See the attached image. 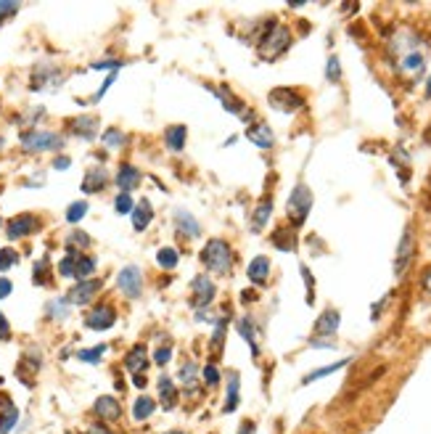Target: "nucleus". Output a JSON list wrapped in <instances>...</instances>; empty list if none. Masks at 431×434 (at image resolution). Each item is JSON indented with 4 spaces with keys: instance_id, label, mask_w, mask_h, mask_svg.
<instances>
[{
    "instance_id": "obj_52",
    "label": "nucleus",
    "mask_w": 431,
    "mask_h": 434,
    "mask_svg": "<svg viewBox=\"0 0 431 434\" xmlns=\"http://www.w3.org/2000/svg\"><path fill=\"white\" fill-rule=\"evenodd\" d=\"M11 339V324H8V318L0 313V342H8Z\"/></svg>"
},
{
    "instance_id": "obj_22",
    "label": "nucleus",
    "mask_w": 431,
    "mask_h": 434,
    "mask_svg": "<svg viewBox=\"0 0 431 434\" xmlns=\"http://www.w3.org/2000/svg\"><path fill=\"white\" fill-rule=\"evenodd\" d=\"M106 183H109V172L103 170V167H91V170L85 172V178H82V191L100 193L106 188Z\"/></svg>"
},
{
    "instance_id": "obj_24",
    "label": "nucleus",
    "mask_w": 431,
    "mask_h": 434,
    "mask_svg": "<svg viewBox=\"0 0 431 434\" xmlns=\"http://www.w3.org/2000/svg\"><path fill=\"white\" fill-rule=\"evenodd\" d=\"M69 130L82 138V141H93L96 132H98V120L96 117H77V120H69Z\"/></svg>"
},
{
    "instance_id": "obj_19",
    "label": "nucleus",
    "mask_w": 431,
    "mask_h": 434,
    "mask_svg": "<svg viewBox=\"0 0 431 434\" xmlns=\"http://www.w3.org/2000/svg\"><path fill=\"white\" fill-rule=\"evenodd\" d=\"M143 181V175L138 167H132V164H120V170H117V188L120 193H130L132 188H138Z\"/></svg>"
},
{
    "instance_id": "obj_18",
    "label": "nucleus",
    "mask_w": 431,
    "mask_h": 434,
    "mask_svg": "<svg viewBox=\"0 0 431 434\" xmlns=\"http://www.w3.org/2000/svg\"><path fill=\"white\" fill-rule=\"evenodd\" d=\"M246 138H249L254 146H260V149H272V146H275V135H272L268 122H254V125H249V127H246Z\"/></svg>"
},
{
    "instance_id": "obj_4",
    "label": "nucleus",
    "mask_w": 431,
    "mask_h": 434,
    "mask_svg": "<svg viewBox=\"0 0 431 434\" xmlns=\"http://www.w3.org/2000/svg\"><path fill=\"white\" fill-rule=\"evenodd\" d=\"M310 210H312L310 188L304 183H297L289 196V202H286V215H289L291 220V228H301L304 220H307V215H310Z\"/></svg>"
},
{
    "instance_id": "obj_54",
    "label": "nucleus",
    "mask_w": 431,
    "mask_h": 434,
    "mask_svg": "<svg viewBox=\"0 0 431 434\" xmlns=\"http://www.w3.org/2000/svg\"><path fill=\"white\" fill-rule=\"evenodd\" d=\"M421 286L431 294V268H426V273L421 275Z\"/></svg>"
},
{
    "instance_id": "obj_46",
    "label": "nucleus",
    "mask_w": 431,
    "mask_h": 434,
    "mask_svg": "<svg viewBox=\"0 0 431 434\" xmlns=\"http://www.w3.org/2000/svg\"><path fill=\"white\" fill-rule=\"evenodd\" d=\"M16 263H19V254L13 252V249H8V246L0 249V270H11Z\"/></svg>"
},
{
    "instance_id": "obj_30",
    "label": "nucleus",
    "mask_w": 431,
    "mask_h": 434,
    "mask_svg": "<svg viewBox=\"0 0 431 434\" xmlns=\"http://www.w3.org/2000/svg\"><path fill=\"white\" fill-rule=\"evenodd\" d=\"M270 215H272V199H270V196H262L260 204L254 207V215H251V225H254V231L260 233L262 228L268 225Z\"/></svg>"
},
{
    "instance_id": "obj_48",
    "label": "nucleus",
    "mask_w": 431,
    "mask_h": 434,
    "mask_svg": "<svg viewBox=\"0 0 431 434\" xmlns=\"http://www.w3.org/2000/svg\"><path fill=\"white\" fill-rule=\"evenodd\" d=\"M170 358H172V344L164 342V347H159V350L154 353V363H156V365H167V363H170Z\"/></svg>"
},
{
    "instance_id": "obj_29",
    "label": "nucleus",
    "mask_w": 431,
    "mask_h": 434,
    "mask_svg": "<svg viewBox=\"0 0 431 434\" xmlns=\"http://www.w3.org/2000/svg\"><path fill=\"white\" fill-rule=\"evenodd\" d=\"M185 138H188L185 125H172V127L164 130V143H167L170 152H183L185 149Z\"/></svg>"
},
{
    "instance_id": "obj_5",
    "label": "nucleus",
    "mask_w": 431,
    "mask_h": 434,
    "mask_svg": "<svg viewBox=\"0 0 431 434\" xmlns=\"http://www.w3.org/2000/svg\"><path fill=\"white\" fill-rule=\"evenodd\" d=\"M64 82V72L53 64V61H40L35 69H32V82L30 88L38 93H53L61 88Z\"/></svg>"
},
{
    "instance_id": "obj_11",
    "label": "nucleus",
    "mask_w": 431,
    "mask_h": 434,
    "mask_svg": "<svg viewBox=\"0 0 431 434\" xmlns=\"http://www.w3.org/2000/svg\"><path fill=\"white\" fill-rule=\"evenodd\" d=\"M100 278H88V281H77L74 286H71L69 292H67V302L69 304H88L96 299V294L100 292Z\"/></svg>"
},
{
    "instance_id": "obj_7",
    "label": "nucleus",
    "mask_w": 431,
    "mask_h": 434,
    "mask_svg": "<svg viewBox=\"0 0 431 434\" xmlns=\"http://www.w3.org/2000/svg\"><path fill=\"white\" fill-rule=\"evenodd\" d=\"M268 101H270L272 109L283 111V114H294V111L304 109V96L294 88H275V91H270Z\"/></svg>"
},
{
    "instance_id": "obj_9",
    "label": "nucleus",
    "mask_w": 431,
    "mask_h": 434,
    "mask_svg": "<svg viewBox=\"0 0 431 434\" xmlns=\"http://www.w3.org/2000/svg\"><path fill=\"white\" fill-rule=\"evenodd\" d=\"M117 286H120V292L127 297V299H138L143 292V273L141 268H135V265H127V268H122L120 275H117Z\"/></svg>"
},
{
    "instance_id": "obj_37",
    "label": "nucleus",
    "mask_w": 431,
    "mask_h": 434,
    "mask_svg": "<svg viewBox=\"0 0 431 434\" xmlns=\"http://www.w3.org/2000/svg\"><path fill=\"white\" fill-rule=\"evenodd\" d=\"M180 382L183 387H188V389H196V382H199V365L193 363V360H185L180 365Z\"/></svg>"
},
{
    "instance_id": "obj_23",
    "label": "nucleus",
    "mask_w": 431,
    "mask_h": 434,
    "mask_svg": "<svg viewBox=\"0 0 431 434\" xmlns=\"http://www.w3.org/2000/svg\"><path fill=\"white\" fill-rule=\"evenodd\" d=\"M270 241H272V246L281 249V252H294V249H297V228H289V225L275 228L270 236Z\"/></svg>"
},
{
    "instance_id": "obj_28",
    "label": "nucleus",
    "mask_w": 431,
    "mask_h": 434,
    "mask_svg": "<svg viewBox=\"0 0 431 434\" xmlns=\"http://www.w3.org/2000/svg\"><path fill=\"white\" fill-rule=\"evenodd\" d=\"M225 331H228V313L220 315V321L214 324V333H212L209 339V355L217 360L222 353V347H225Z\"/></svg>"
},
{
    "instance_id": "obj_62",
    "label": "nucleus",
    "mask_w": 431,
    "mask_h": 434,
    "mask_svg": "<svg viewBox=\"0 0 431 434\" xmlns=\"http://www.w3.org/2000/svg\"><path fill=\"white\" fill-rule=\"evenodd\" d=\"M164 434H180V432H164Z\"/></svg>"
},
{
    "instance_id": "obj_44",
    "label": "nucleus",
    "mask_w": 431,
    "mask_h": 434,
    "mask_svg": "<svg viewBox=\"0 0 431 434\" xmlns=\"http://www.w3.org/2000/svg\"><path fill=\"white\" fill-rule=\"evenodd\" d=\"M326 77H328V82H339L341 80L339 56H328V64H326Z\"/></svg>"
},
{
    "instance_id": "obj_36",
    "label": "nucleus",
    "mask_w": 431,
    "mask_h": 434,
    "mask_svg": "<svg viewBox=\"0 0 431 434\" xmlns=\"http://www.w3.org/2000/svg\"><path fill=\"white\" fill-rule=\"evenodd\" d=\"M93 273H96V257H91V254H80V257H77L74 278H77V281H88V278H93Z\"/></svg>"
},
{
    "instance_id": "obj_60",
    "label": "nucleus",
    "mask_w": 431,
    "mask_h": 434,
    "mask_svg": "<svg viewBox=\"0 0 431 434\" xmlns=\"http://www.w3.org/2000/svg\"><path fill=\"white\" fill-rule=\"evenodd\" d=\"M426 96H431V77H429V82H426Z\"/></svg>"
},
{
    "instance_id": "obj_39",
    "label": "nucleus",
    "mask_w": 431,
    "mask_h": 434,
    "mask_svg": "<svg viewBox=\"0 0 431 434\" xmlns=\"http://www.w3.org/2000/svg\"><path fill=\"white\" fill-rule=\"evenodd\" d=\"M100 143H103L106 149H122V146L127 143V135H125V132H122L120 127H109V130L103 132Z\"/></svg>"
},
{
    "instance_id": "obj_43",
    "label": "nucleus",
    "mask_w": 431,
    "mask_h": 434,
    "mask_svg": "<svg viewBox=\"0 0 431 434\" xmlns=\"http://www.w3.org/2000/svg\"><path fill=\"white\" fill-rule=\"evenodd\" d=\"M88 215V204L85 202H74V204H69V210H67V222H80L82 217Z\"/></svg>"
},
{
    "instance_id": "obj_14",
    "label": "nucleus",
    "mask_w": 431,
    "mask_h": 434,
    "mask_svg": "<svg viewBox=\"0 0 431 434\" xmlns=\"http://www.w3.org/2000/svg\"><path fill=\"white\" fill-rule=\"evenodd\" d=\"M114 324H117V310L111 304H98V307H93L91 313L85 315V326L93 329V331H106Z\"/></svg>"
},
{
    "instance_id": "obj_55",
    "label": "nucleus",
    "mask_w": 431,
    "mask_h": 434,
    "mask_svg": "<svg viewBox=\"0 0 431 434\" xmlns=\"http://www.w3.org/2000/svg\"><path fill=\"white\" fill-rule=\"evenodd\" d=\"M85 434H111V432L103 424H93V426H88V432Z\"/></svg>"
},
{
    "instance_id": "obj_41",
    "label": "nucleus",
    "mask_w": 431,
    "mask_h": 434,
    "mask_svg": "<svg viewBox=\"0 0 431 434\" xmlns=\"http://www.w3.org/2000/svg\"><path fill=\"white\" fill-rule=\"evenodd\" d=\"M106 350H109L106 344H96L91 350H80V353H77V360H82V363H100V358H103Z\"/></svg>"
},
{
    "instance_id": "obj_25",
    "label": "nucleus",
    "mask_w": 431,
    "mask_h": 434,
    "mask_svg": "<svg viewBox=\"0 0 431 434\" xmlns=\"http://www.w3.org/2000/svg\"><path fill=\"white\" fill-rule=\"evenodd\" d=\"M0 434H11L13 432V426L19 421V408L11 403L8 397H0Z\"/></svg>"
},
{
    "instance_id": "obj_38",
    "label": "nucleus",
    "mask_w": 431,
    "mask_h": 434,
    "mask_svg": "<svg viewBox=\"0 0 431 434\" xmlns=\"http://www.w3.org/2000/svg\"><path fill=\"white\" fill-rule=\"evenodd\" d=\"M69 249V254L64 257L59 263V275H64V278H74V270H77V257H80V252L74 249V246H67Z\"/></svg>"
},
{
    "instance_id": "obj_57",
    "label": "nucleus",
    "mask_w": 431,
    "mask_h": 434,
    "mask_svg": "<svg viewBox=\"0 0 431 434\" xmlns=\"http://www.w3.org/2000/svg\"><path fill=\"white\" fill-rule=\"evenodd\" d=\"M241 299H243V302H254V299H257V294H254V289H243Z\"/></svg>"
},
{
    "instance_id": "obj_42",
    "label": "nucleus",
    "mask_w": 431,
    "mask_h": 434,
    "mask_svg": "<svg viewBox=\"0 0 431 434\" xmlns=\"http://www.w3.org/2000/svg\"><path fill=\"white\" fill-rule=\"evenodd\" d=\"M48 257H42L40 263L35 265V270H32V281L38 283V286H48L50 283V273H48Z\"/></svg>"
},
{
    "instance_id": "obj_58",
    "label": "nucleus",
    "mask_w": 431,
    "mask_h": 434,
    "mask_svg": "<svg viewBox=\"0 0 431 434\" xmlns=\"http://www.w3.org/2000/svg\"><path fill=\"white\" fill-rule=\"evenodd\" d=\"M132 384L143 389V387H146V374H135V376H132Z\"/></svg>"
},
{
    "instance_id": "obj_1",
    "label": "nucleus",
    "mask_w": 431,
    "mask_h": 434,
    "mask_svg": "<svg viewBox=\"0 0 431 434\" xmlns=\"http://www.w3.org/2000/svg\"><path fill=\"white\" fill-rule=\"evenodd\" d=\"M386 40H389V59L397 74L410 82L421 80L423 69H426V48H429L426 38H421L410 27H400Z\"/></svg>"
},
{
    "instance_id": "obj_50",
    "label": "nucleus",
    "mask_w": 431,
    "mask_h": 434,
    "mask_svg": "<svg viewBox=\"0 0 431 434\" xmlns=\"http://www.w3.org/2000/svg\"><path fill=\"white\" fill-rule=\"evenodd\" d=\"M74 244H80V246H91V236L82 233V231H71L69 244H67V246H74Z\"/></svg>"
},
{
    "instance_id": "obj_63",
    "label": "nucleus",
    "mask_w": 431,
    "mask_h": 434,
    "mask_svg": "<svg viewBox=\"0 0 431 434\" xmlns=\"http://www.w3.org/2000/svg\"><path fill=\"white\" fill-rule=\"evenodd\" d=\"M0 149H3V141H0Z\"/></svg>"
},
{
    "instance_id": "obj_32",
    "label": "nucleus",
    "mask_w": 431,
    "mask_h": 434,
    "mask_svg": "<svg viewBox=\"0 0 431 434\" xmlns=\"http://www.w3.org/2000/svg\"><path fill=\"white\" fill-rule=\"evenodd\" d=\"M239 387H241L239 374L231 371V374H228V397H225V405H222L225 413H233V411L239 408Z\"/></svg>"
},
{
    "instance_id": "obj_3",
    "label": "nucleus",
    "mask_w": 431,
    "mask_h": 434,
    "mask_svg": "<svg viewBox=\"0 0 431 434\" xmlns=\"http://www.w3.org/2000/svg\"><path fill=\"white\" fill-rule=\"evenodd\" d=\"M233 249L231 244L225 241V239H209V241L204 244V252H201V263L204 268L212 273H217V275H228L233 270Z\"/></svg>"
},
{
    "instance_id": "obj_56",
    "label": "nucleus",
    "mask_w": 431,
    "mask_h": 434,
    "mask_svg": "<svg viewBox=\"0 0 431 434\" xmlns=\"http://www.w3.org/2000/svg\"><path fill=\"white\" fill-rule=\"evenodd\" d=\"M69 159H67V156H59V159H56V162H53V167H56V170H67V167H69Z\"/></svg>"
},
{
    "instance_id": "obj_34",
    "label": "nucleus",
    "mask_w": 431,
    "mask_h": 434,
    "mask_svg": "<svg viewBox=\"0 0 431 434\" xmlns=\"http://www.w3.org/2000/svg\"><path fill=\"white\" fill-rule=\"evenodd\" d=\"M154 411H156V403L151 400L149 394H141V397L135 400V405H132V418H135V421H146V418H151Z\"/></svg>"
},
{
    "instance_id": "obj_2",
    "label": "nucleus",
    "mask_w": 431,
    "mask_h": 434,
    "mask_svg": "<svg viewBox=\"0 0 431 434\" xmlns=\"http://www.w3.org/2000/svg\"><path fill=\"white\" fill-rule=\"evenodd\" d=\"M257 38H260V40H257V51H260V56L265 61H275L278 56H283V53L291 48V30L289 27H283V24H278L275 19L265 21V24H262V32Z\"/></svg>"
},
{
    "instance_id": "obj_10",
    "label": "nucleus",
    "mask_w": 431,
    "mask_h": 434,
    "mask_svg": "<svg viewBox=\"0 0 431 434\" xmlns=\"http://www.w3.org/2000/svg\"><path fill=\"white\" fill-rule=\"evenodd\" d=\"M40 228V220L35 217V215H16V217H11L6 222V236H8L11 241H19V239H27L32 233Z\"/></svg>"
},
{
    "instance_id": "obj_31",
    "label": "nucleus",
    "mask_w": 431,
    "mask_h": 434,
    "mask_svg": "<svg viewBox=\"0 0 431 434\" xmlns=\"http://www.w3.org/2000/svg\"><path fill=\"white\" fill-rule=\"evenodd\" d=\"M159 397L164 411H172L178 405V389H175V382H172L170 376H161L159 379Z\"/></svg>"
},
{
    "instance_id": "obj_27",
    "label": "nucleus",
    "mask_w": 431,
    "mask_h": 434,
    "mask_svg": "<svg viewBox=\"0 0 431 434\" xmlns=\"http://www.w3.org/2000/svg\"><path fill=\"white\" fill-rule=\"evenodd\" d=\"M132 228L135 231H146L151 225V220H154V210H151L149 199H141V202L132 207Z\"/></svg>"
},
{
    "instance_id": "obj_45",
    "label": "nucleus",
    "mask_w": 431,
    "mask_h": 434,
    "mask_svg": "<svg viewBox=\"0 0 431 434\" xmlns=\"http://www.w3.org/2000/svg\"><path fill=\"white\" fill-rule=\"evenodd\" d=\"M132 207H135V202H132L130 193H120V196L114 199V210H117V215H127V212H132Z\"/></svg>"
},
{
    "instance_id": "obj_6",
    "label": "nucleus",
    "mask_w": 431,
    "mask_h": 434,
    "mask_svg": "<svg viewBox=\"0 0 431 434\" xmlns=\"http://www.w3.org/2000/svg\"><path fill=\"white\" fill-rule=\"evenodd\" d=\"M21 149L27 154L61 152L64 149V138L50 130H27L21 135Z\"/></svg>"
},
{
    "instance_id": "obj_26",
    "label": "nucleus",
    "mask_w": 431,
    "mask_h": 434,
    "mask_svg": "<svg viewBox=\"0 0 431 434\" xmlns=\"http://www.w3.org/2000/svg\"><path fill=\"white\" fill-rule=\"evenodd\" d=\"M239 333L243 336V342L251 347V355L257 358L260 355V342H257V324H254V318L251 315H243V318H239Z\"/></svg>"
},
{
    "instance_id": "obj_61",
    "label": "nucleus",
    "mask_w": 431,
    "mask_h": 434,
    "mask_svg": "<svg viewBox=\"0 0 431 434\" xmlns=\"http://www.w3.org/2000/svg\"><path fill=\"white\" fill-rule=\"evenodd\" d=\"M426 138H429V141H431V127H429V132H426Z\"/></svg>"
},
{
    "instance_id": "obj_35",
    "label": "nucleus",
    "mask_w": 431,
    "mask_h": 434,
    "mask_svg": "<svg viewBox=\"0 0 431 434\" xmlns=\"http://www.w3.org/2000/svg\"><path fill=\"white\" fill-rule=\"evenodd\" d=\"M350 363H352V358H344V360H339V363L323 365V368H318V371H312V374L304 376V379H301V384H312V382H318V379H323V376L336 374V371H341L344 365H350Z\"/></svg>"
},
{
    "instance_id": "obj_15",
    "label": "nucleus",
    "mask_w": 431,
    "mask_h": 434,
    "mask_svg": "<svg viewBox=\"0 0 431 434\" xmlns=\"http://www.w3.org/2000/svg\"><path fill=\"white\" fill-rule=\"evenodd\" d=\"M93 413L98 416L103 424H114V421H120L122 418V405L117 397H111V394H100L98 400L93 403Z\"/></svg>"
},
{
    "instance_id": "obj_47",
    "label": "nucleus",
    "mask_w": 431,
    "mask_h": 434,
    "mask_svg": "<svg viewBox=\"0 0 431 434\" xmlns=\"http://www.w3.org/2000/svg\"><path fill=\"white\" fill-rule=\"evenodd\" d=\"M201 379L209 384V387H217V384H220V371L214 368V363H207L204 365V371H201Z\"/></svg>"
},
{
    "instance_id": "obj_59",
    "label": "nucleus",
    "mask_w": 431,
    "mask_h": 434,
    "mask_svg": "<svg viewBox=\"0 0 431 434\" xmlns=\"http://www.w3.org/2000/svg\"><path fill=\"white\" fill-rule=\"evenodd\" d=\"M251 432H254V424H251V421H249V424H243L239 429V434H251Z\"/></svg>"
},
{
    "instance_id": "obj_13",
    "label": "nucleus",
    "mask_w": 431,
    "mask_h": 434,
    "mask_svg": "<svg viewBox=\"0 0 431 434\" xmlns=\"http://www.w3.org/2000/svg\"><path fill=\"white\" fill-rule=\"evenodd\" d=\"M212 93L217 96V101L222 103V109H225V111H231V114H236V117H241V120H251L249 106H246V103L241 101L239 96H233L228 85H220V88H212Z\"/></svg>"
},
{
    "instance_id": "obj_33",
    "label": "nucleus",
    "mask_w": 431,
    "mask_h": 434,
    "mask_svg": "<svg viewBox=\"0 0 431 434\" xmlns=\"http://www.w3.org/2000/svg\"><path fill=\"white\" fill-rule=\"evenodd\" d=\"M45 318H48V321H64V318H69V302H67L64 297L50 299V302L45 304Z\"/></svg>"
},
{
    "instance_id": "obj_51",
    "label": "nucleus",
    "mask_w": 431,
    "mask_h": 434,
    "mask_svg": "<svg viewBox=\"0 0 431 434\" xmlns=\"http://www.w3.org/2000/svg\"><path fill=\"white\" fill-rule=\"evenodd\" d=\"M16 11H19V3H0V21L13 16Z\"/></svg>"
},
{
    "instance_id": "obj_53",
    "label": "nucleus",
    "mask_w": 431,
    "mask_h": 434,
    "mask_svg": "<svg viewBox=\"0 0 431 434\" xmlns=\"http://www.w3.org/2000/svg\"><path fill=\"white\" fill-rule=\"evenodd\" d=\"M11 292H13V283H11L6 275H0V299H6Z\"/></svg>"
},
{
    "instance_id": "obj_17",
    "label": "nucleus",
    "mask_w": 431,
    "mask_h": 434,
    "mask_svg": "<svg viewBox=\"0 0 431 434\" xmlns=\"http://www.w3.org/2000/svg\"><path fill=\"white\" fill-rule=\"evenodd\" d=\"M172 220H175L178 233H183V236H188V239H199L201 236V222L196 220L188 210H175V212H172Z\"/></svg>"
},
{
    "instance_id": "obj_20",
    "label": "nucleus",
    "mask_w": 431,
    "mask_h": 434,
    "mask_svg": "<svg viewBox=\"0 0 431 434\" xmlns=\"http://www.w3.org/2000/svg\"><path fill=\"white\" fill-rule=\"evenodd\" d=\"M246 275H249V281L254 283V286H265L268 278H270V260H268L265 254L254 257L249 263V268H246Z\"/></svg>"
},
{
    "instance_id": "obj_49",
    "label": "nucleus",
    "mask_w": 431,
    "mask_h": 434,
    "mask_svg": "<svg viewBox=\"0 0 431 434\" xmlns=\"http://www.w3.org/2000/svg\"><path fill=\"white\" fill-rule=\"evenodd\" d=\"M91 69H109V72H117L122 69V61L120 59H109V61H93Z\"/></svg>"
},
{
    "instance_id": "obj_8",
    "label": "nucleus",
    "mask_w": 431,
    "mask_h": 434,
    "mask_svg": "<svg viewBox=\"0 0 431 434\" xmlns=\"http://www.w3.org/2000/svg\"><path fill=\"white\" fill-rule=\"evenodd\" d=\"M413 254H415V236H413V225H405L400 239V246H397V257H394V275L400 278L408 273L413 263Z\"/></svg>"
},
{
    "instance_id": "obj_16",
    "label": "nucleus",
    "mask_w": 431,
    "mask_h": 434,
    "mask_svg": "<svg viewBox=\"0 0 431 434\" xmlns=\"http://www.w3.org/2000/svg\"><path fill=\"white\" fill-rule=\"evenodd\" d=\"M339 324H341V315L339 310H333V307H328L326 313H321V318L315 321V329H312V339L315 342H321V339H331L333 333L339 331Z\"/></svg>"
},
{
    "instance_id": "obj_12",
    "label": "nucleus",
    "mask_w": 431,
    "mask_h": 434,
    "mask_svg": "<svg viewBox=\"0 0 431 434\" xmlns=\"http://www.w3.org/2000/svg\"><path fill=\"white\" fill-rule=\"evenodd\" d=\"M214 283H212L209 275H196L191 283V304L193 307H199V310H204V307H209V302L214 299Z\"/></svg>"
},
{
    "instance_id": "obj_40",
    "label": "nucleus",
    "mask_w": 431,
    "mask_h": 434,
    "mask_svg": "<svg viewBox=\"0 0 431 434\" xmlns=\"http://www.w3.org/2000/svg\"><path fill=\"white\" fill-rule=\"evenodd\" d=\"M178 249H172V246H164V249H159L156 252V263L164 268V270H172V268H178Z\"/></svg>"
},
{
    "instance_id": "obj_21",
    "label": "nucleus",
    "mask_w": 431,
    "mask_h": 434,
    "mask_svg": "<svg viewBox=\"0 0 431 434\" xmlns=\"http://www.w3.org/2000/svg\"><path fill=\"white\" fill-rule=\"evenodd\" d=\"M125 368H127L132 376L146 374V368H149V353H146V347H143V344H135L130 353L125 355Z\"/></svg>"
}]
</instances>
